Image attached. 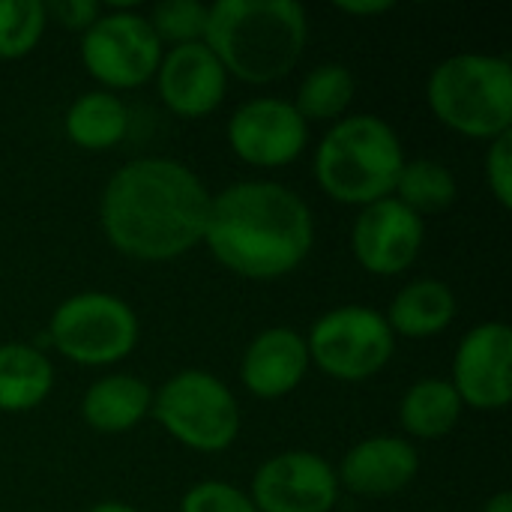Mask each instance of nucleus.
I'll use <instances>...</instances> for the list:
<instances>
[{"mask_svg":"<svg viewBox=\"0 0 512 512\" xmlns=\"http://www.w3.org/2000/svg\"><path fill=\"white\" fill-rule=\"evenodd\" d=\"M210 198L189 165L168 156H141L108 177L99 222L120 255L165 264L204 243Z\"/></svg>","mask_w":512,"mask_h":512,"instance_id":"nucleus-1","label":"nucleus"},{"mask_svg":"<svg viewBox=\"0 0 512 512\" xmlns=\"http://www.w3.org/2000/svg\"><path fill=\"white\" fill-rule=\"evenodd\" d=\"M204 246L234 276L273 282L291 276L315 246V216L288 186L240 180L210 198Z\"/></svg>","mask_w":512,"mask_h":512,"instance_id":"nucleus-2","label":"nucleus"},{"mask_svg":"<svg viewBox=\"0 0 512 512\" xmlns=\"http://www.w3.org/2000/svg\"><path fill=\"white\" fill-rule=\"evenodd\" d=\"M309 42V15L294 0H216L204 45L228 78L273 84L288 78Z\"/></svg>","mask_w":512,"mask_h":512,"instance_id":"nucleus-3","label":"nucleus"},{"mask_svg":"<svg viewBox=\"0 0 512 512\" xmlns=\"http://www.w3.org/2000/svg\"><path fill=\"white\" fill-rule=\"evenodd\" d=\"M405 165L396 129L378 114H351L336 120L315 150V183L348 207H369L390 198Z\"/></svg>","mask_w":512,"mask_h":512,"instance_id":"nucleus-4","label":"nucleus"},{"mask_svg":"<svg viewBox=\"0 0 512 512\" xmlns=\"http://www.w3.org/2000/svg\"><path fill=\"white\" fill-rule=\"evenodd\" d=\"M426 102L456 135L495 141L512 132V63L498 54H453L432 69Z\"/></svg>","mask_w":512,"mask_h":512,"instance_id":"nucleus-5","label":"nucleus"},{"mask_svg":"<svg viewBox=\"0 0 512 512\" xmlns=\"http://www.w3.org/2000/svg\"><path fill=\"white\" fill-rule=\"evenodd\" d=\"M150 414L177 444L195 453L228 450L243 426L234 393L216 375L201 369L171 375L153 393Z\"/></svg>","mask_w":512,"mask_h":512,"instance_id":"nucleus-6","label":"nucleus"},{"mask_svg":"<svg viewBox=\"0 0 512 512\" xmlns=\"http://www.w3.org/2000/svg\"><path fill=\"white\" fill-rule=\"evenodd\" d=\"M45 336L60 357L99 369L114 366L135 351L141 324L126 300L102 291H84L54 309Z\"/></svg>","mask_w":512,"mask_h":512,"instance_id":"nucleus-7","label":"nucleus"},{"mask_svg":"<svg viewBox=\"0 0 512 512\" xmlns=\"http://www.w3.org/2000/svg\"><path fill=\"white\" fill-rule=\"evenodd\" d=\"M309 363L318 366L327 378L360 384L384 372L396 354V336L384 312L372 306H339L324 312L309 336Z\"/></svg>","mask_w":512,"mask_h":512,"instance_id":"nucleus-8","label":"nucleus"},{"mask_svg":"<svg viewBox=\"0 0 512 512\" xmlns=\"http://www.w3.org/2000/svg\"><path fill=\"white\" fill-rule=\"evenodd\" d=\"M162 51L147 15L123 6L105 9L81 36V63L108 93L135 90L153 81Z\"/></svg>","mask_w":512,"mask_h":512,"instance_id":"nucleus-9","label":"nucleus"},{"mask_svg":"<svg viewBox=\"0 0 512 512\" xmlns=\"http://www.w3.org/2000/svg\"><path fill=\"white\" fill-rule=\"evenodd\" d=\"M228 144L234 156L252 168H285L303 156L309 144V123L300 117L294 102L258 96L228 117Z\"/></svg>","mask_w":512,"mask_h":512,"instance_id":"nucleus-10","label":"nucleus"},{"mask_svg":"<svg viewBox=\"0 0 512 512\" xmlns=\"http://www.w3.org/2000/svg\"><path fill=\"white\" fill-rule=\"evenodd\" d=\"M336 468L309 450L270 456L252 477V504L258 512H333L339 501Z\"/></svg>","mask_w":512,"mask_h":512,"instance_id":"nucleus-11","label":"nucleus"},{"mask_svg":"<svg viewBox=\"0 0 512 512\" xmlns=\"http://www.w3.org/2000/svg\"><path fill=\"white\" fill-rule=\"evenodd\" d=\"M426 243V222L402 201L381 198L360 207L351 228V252L357 264L381 279L408 273Z\"/></svg>","mask_w":512,"mask_h":512,"instance_id":"nucleus-12","label":"nucleus"},{"mask_svg":"<svg viewBox=\"0 0 512 512\" xmlns=\"http://www.w3.org/2000/svg\"><path fill=\"white\" fill-rule=\"evenodd\" d=\"M465 408L504 411L512 399V330L504 321H486L465 333L453 354L447 378Z\"/></svg>","mask_w":512,"mask_h":512,"instance_id":"nucleus-13","label":"nucleus"},{"mask_svg":"<svg viewBox=\"0 0 512 512\" xmlns=\"http://www.w3.org/2000/svg\"><path fill=\"white\" fill-rule=\"evenodd\" d=\"M156 90L171 114L201 120L222 105L228 93V72L204 42L177 45L162 51Z\"/></svg>","mask_w":512,"mask_h":512,"instance_id":"nucleus-14","label":"nucleus"},{"mask_svg":"<svg viewBox=\"0 0 512 512\" xmlns=\"http://www.w3.org/2000/svg\"><path fill=\"white\" fill-rule=\"evenodd\" d=\"M420 474L417 447L408 438L396 435H375L354 444L339 468L336 480L339 489H348L360 498H390L405 492Z\"/></svg>","mask_w":512,"mask_h":512,"instance_id":"nucleus-15","label":"nucleus"},{"mask_svg":"<svg viewBox=\"0 0 512 512\" xmlns=\"http://www.w3.org/2000/svg\"><path fill=\"white\" fill-rule=\"evenodd\" d=\"M309 366L306 336L291 327H267L249 342L240 360V384L255 399H282L303 384Z\"/></svg>","mask_w":512,"mask_h":512,"instance_id":"nucleus-16","label":"nucleus"},{"mask_svg":"<svg viewBox=\"0 0 512 512\" xmlns=\"http://www.w3.org/2000/svg\"><path fill=\"white\" fill-rule=\"evenodd\" d=\"M153 405V390L138 375H105L93 381L81 399L84 423L99 435H123L135 429Z\"/></svg>","mask_w":512,"mask_h":512,"instance_id":"nucleus-17","label":"nucleus"},{"mask_svg":"<svg viewBox=\"0 0 512 512\" xmlns=\"http://www.w3.org/2000/svg\"><path fill=\"white\" fill-rule=\"evenodd\" d=\"M459 303L447 282L417 279L396 291L387 309V324L393 336L405 339H432L456 321Z\"/></svg>","mask_w":512,"mask_h":512,"instance_id":"nucleus-18","label":"nucleus"},{"mask_svg":"<svg viewBox=\"0 0 512 512\" xmlns=\"http://www.w3.org/2000/svg\"><path fill=\"white\" fill-rule=\"evenodd\" d=\"M54 387L51 360L21 342L0 345V411L3 414H27L39 408Z\"/></svg>","mask_w":512,"mask_h":512,"instance_id":"nucleus-19","label":"nucleus"},{"mask_svg":"<svg viewBox=\"0 0 512 512\" xmlns=\"http://www.w3.org/2000/svg\"><path fill=\"white\" fill-rule=\"evenodd\" d=\"M63 129L75 147L90 150V153H102V150L117 147L126 138L129 108L117 93H108L99 87V90L81 93L69 105V111L63 117Z\"/></svg>","mask_w":512,"mask_h":512,"instance_id":"nucleus-20","label":"nucleus"},{"mask_svg":"<svg viewBox=\"0 0 512 512\" xmlns=\"http://www.w3.org/2000/svg\"><path fill=\"white\" fill-rule=\"evenodd\" d=\"M462 399L447 378H423L408 387L399 405V423L408 438L438 441L447 438L462 420Z\"/></svg>","mask_w":512,"mask_h":512,"instance_id":"nucleus-21","label":"nucleus"},{"mask_svg":"<svg viewBox=\"0 0 512 512\" xmlns=\"http://www.w3.org/2000/svg\"><path fill=\"white\" fill-rule=\"evenodd\" d=\"M354 93H357V81L348 66L321 63L300 81L294 108L306 123H336L351 108Z\"/></svg>","mask_w":512,"mask_h":512,"instance_id":"nucleus-22","label":"nucleus"},{"mask_svg":"<svg viewBox=\"0 0 512 512\" xmlns=\"http://www.w3.org/2000/svg\"><path fill=\"white\" fill-rule=\"evenodd\" d=\"M456 195H459V183L453 171L438 159H405L393 189V198L402 201L408 210H414L420 219L432 213H444L447 207H453Z\"/></svg>","mask_w":512,"mask_h":512,"instance_id":"nucleus-23","label":"nucleus"},{"mask_svg":"<svg viewBox=\"0 0 512 512\" xmlns=\"http://www.w3.org/2000/svg\"><path fill=\"white\" fill-rule=\"evenodd\" d=\"M48 27L42 0H0V60H21L36 51Z\"/></svg>","mask_w":512,"mask_h":512,"instance_id":"nucleus-24","label":"nucleus"},{"mask_svg":"<svg viewBox=\"0 0 512 512\" xmlns=\"http://www.w3.org/2000/svg\"><path fill=\"white\" fill-rule=\"evenodd\" d=\"M207 18H210V6L198 0H162L147 15V24L162 48H177V45L204 42Z\"/></svg>","mask_w":512,"mask_h":512,"instance_id":"nucleus-25","label":"nucleus"},{"mask_svg":"<svg viewBox=\"0 0 512 512\" xmlns=\"http://www.w3.org/2000/svg\"><path fill=\"white\" fill-rule=\"evenodd\" d=\"M180 512H258L249 492L222 483V480H201L198 486H192L183 501Z\"/></svg>","mask_w":512,"mask_h":512,"instance_id":"nucleus-26","label":"nucleus"},{"mask_svg":"<svg viewBox=\"0 0 512 512\" xmlns=\"http://www.w3.org/2000/svg\"><path fill=\"white\" fill-rule=\"evenodd\" d=\"M486 183L492 198L510 210L512 207V132L489 141L486 150Z\"/></svg>","mask_w":512,"mask_h":512,"instance_id":"nucleus-27","label":"nucleus"},{"mask_svg":"<svg viewBox=\"0 0 512 512\" xmlns=\"http://www.w3.org/2000/svg\"><path fill=\"white\" fill-rule=\"evenodd\" d=\"M45 12H48V24L57 21L63 30L84 36L105 9L96 0H54V3H45Z\"/></svg>","mask_w":512,"mask_h":512,"instance_id":"nucleus-28","label":"nucleus"},{"mask_svg":"<svg viewBox=\"0 0 512 512\" xmlns=\"http://www.w3.org/2000/svg\"><path fill=\"white\" fill-rule=\"evenodd\" d=\"M336 9L351 18H378L393 9V0H339Z\"/></svg>","mask_w":512,"mask_h":512,"instance_id":"nucleus-29","label":"nucleus"},{"mask_svg":"<svg viewBox=\"0 0 512 512\" xmlns=\"http://www.w3.org/2000/svg\"><path fill=\"white\" fill-rule=\"evenodd\" d=\"M483 512H512V492H498L486 501Z\"/></svg>","mask_w":512,"mask_h":512,"instance_id":"nucleus-30","label":"nucleus"},{"mask_svg":"<svg viewBox=\"0 0 512 512\" xmlns=\"http://www.w3.org/2000/svg\"><path fill=\"white\" fill-rule=\"evenodd\" d=\"M87 512H138V510H132L129 504H120V501H102V504H93Z\"/></svg>","mask_w":512,"mask_h":512,"instance_id":"nucleus-31","label":"nucleus"}]
</instances>
